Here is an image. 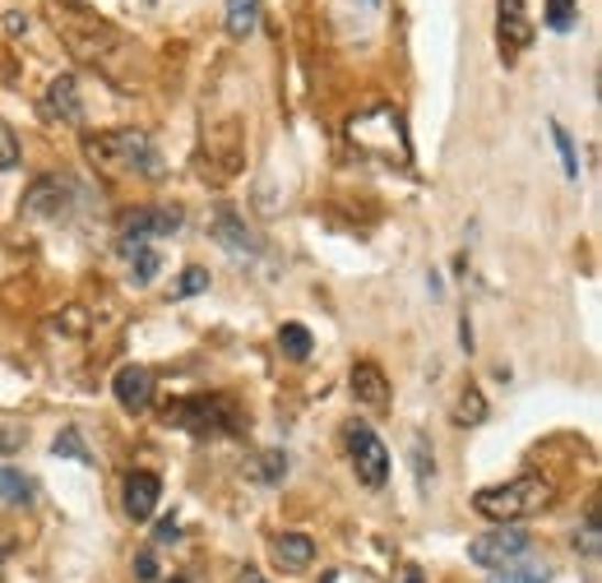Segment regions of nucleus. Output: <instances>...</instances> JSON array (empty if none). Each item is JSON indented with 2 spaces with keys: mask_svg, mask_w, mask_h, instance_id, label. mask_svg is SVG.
<instances>
[{
  "mask_svg": "<svg viewBox=\"0 0 602 583\" xmlns=\"http://www.w3.org/2000/svg\"><path fill=\"white\" fill-rule=\"evenodd\" d=\"M135 574H140L144 583L158 579V560H153V551H140V556H135Z\"/></svg>",
  "mask_w": 602,
  "mask_h": 583,
  "instance_id": "obj_32",
  "label": "nucleus"
},
{
  "mask_svg": "<svg viewBox=\"0 0 602 583\" xmlns=\"http://www.w3.org/2000/svg\"><path fill=\"white\" fill-rule=\"evenodd\" d=\"M320 583H371L362 570H348V565H339V570H329Z\"/></svg>",
  "mask_w": 602,
  "mask_h": 583,
  "instance_id": "obj_31",
  "label": "nucleus"
},
{
  "mask_svg": "<svg viewBox=\"0 0 602 583\" xmlns=\"http://www.w3.org/2000/svg\"><path fill=\"white\" fill-rule=\"evenodd\" d=\"M547 130H551V140H556V153H561L566 176H570V182H579V153H574V140L566 134V125L561 121H547Z\"/></svg>",
  "mask_w": 602,
  "mask_h": 583,
  "instance_id": "obj_23",
  "label": "nucleus"
},
{
  "mask_svg": "<svg viewBox=\"0 0 602 583\" xmlns=\"http://www.w3.org/2000/svg\"><path fill=\"white\" fill-rule=\"evenodd\" d=\"M556 505V486L538 473H519L501 486H482L473 496V509L486 514V519L496 524H519V519H538Z\"/></svg>",
  "mask_w": 602,
  "mask_h": 583,
  "instance_id": "obj_2",
  "label": "nucleus"
},
{
  "mask_svg": "<svg viewBox=\"0 0 602 583\" xmlns=\"http://www.w3.org/2000/svg\"><path fill=\"white\" fill-rule=\"evenodd\" d=\"M19 167V140H14V130L0 121V172H14Z\"/></svg>",
  "mask_w": 602,
  "mask_h": 583,
  "instance_id": "obj_27",
  "label": "nucleus"
},
{
  "mask_svg": "<svg viewBox=\"0 0 602 583\" xmlns=\"http://www.w3.org/2000/svg\"><path fill=\"white\" fill-rule=\"evenodd\" d=\"M278 348L293 356V362H306V356H310V329L306 324H283L278 329Z\"/></svg>",
  "mask_w": 602,
  "mask_h": 583,
  "instance_id": "obj_22",
  "label": "nucleus"
},
{
  "mask_svg": "<svg viewBox=\"0 0 602 583\" xmlns=\"http://www.w3.org/2000/svg\"><path fill=\"white\" fill-rule=\"evenodd\" d=\"M6 29L19 37V33H29V19H24V14H6Z\"/></svg>",
  "mask_w": 602,
  "mask_h": 583,
  "instance_id": "obj_34",
  "label": "nucleus"
},
{
  "mask_svg": "<svg viewBox=\"0 0 602 583\" xmlns=\"http://www.w3.org/2000/svg\"><path fill=\"white\" fill-rule=\"evenodd\" d=\"M47 117L61 125H79L84 121V102H79V79L75 75H56L47 84Z\"/></svg>",
  "mask_w": 602,
  "mask_h": 583,
  "instance_id": "obj_14",
  "label": "nucleus"
},
{
  "mask_svg": "<svg viewBox=\"0 0 602 583\" xmlns=\"http://www.w3.org/2000/svg\"><path fill=\"white\" fill-rule=\"evenodd\" d=\"M61 33H65V42H70V52L79 56V61H107V52L111 47H121V33L107 24V19H94L84 10V24L75 29V24H61Z\"/></svg>",
  "mask_w": 602,
  "mask_h": 583,
  "instance_id": "obj_7",
  "label": "nucleus"
},
{
  "mask_svg": "<svg viewBox=\"0 0 602 583\" xmlns=\"http://www.w3.org/2000/svg\"><path fill=\"white\" fill-rule=\"evenodd\" d=\"M167 426H182L195 440H218V436H237L247 421H241V408L228 394H199L167 408Z\"/></svg>",
  "mask_w": 602,
  "mask_h": 583,
  "instance_id": "obj_4",
  "label": "nucleus"
},
{
  "mask_svg": "<svg viewBox=\"0 0 602 583\" xmlns=\"http://www.w3.org/2000/svg\"><path fill=\"white\" fill-rule=\"evenodd\" d=\"M260 477H264V482H283V477H287V459H283L278 450H270V454L260 459Z\"/></svg>",
  "mask_w": 602,
  "mask_h": 583,
  "instance_id": "obj_29",
  "label": "nucleus"
},
{
  "mask_svg": "<svg viewBox=\"0 0 602 583\" xmlns=\"http://www.w3.org/2000/svg\"><path fill=\"white\" fill-rule=\"evenodd\" d=\"M348 385H352V398L362 403V408H371V413L390 408V380H385V371L375 362H357L352 375H348Z\"/></svg>",
  "mask_w": 602,
  "mask_h": 583,
  "instance_id": "obj_13",
  "label": "nucleus"
},
{
  "mask_svg": "<svg viewBox=\"0 0 602 583\" xmlns=\"http://www.w3.org/2000/svg\"><path fill=\"white\" fill-rule=\"evenodd\" d=\"M209 237L222 245V251H232V255H255L260 251V241H255V232L241 222L232 209H222L214 222H209Z\"/></svg>",
  "mask_w": 602,
  "mask_h": 583,
  "instance_id": "obj_15",
  "label": "nucleus"
},
{
  "mask_svg": "<svg viewBox=\"0 0 602 583\" xmlns=\"http://www.w3.org/2000/svg\"><path fill=\"white\" fill-rule=\"evenodd\" d=\"M209 287V268H199V264H190L186 268V274H182V283H176L172 287V297L176 301H186V297H199V292H205Z\"/></svg>",
  "mask_w": 602,
  "mask_h": 583,
  "instance_id": "obj_26",
  "label": "nucleus"
},
{
  "mask_svg": "<svg viewBox=\"0 0 602 583\" xmlns=\"http://www.w3.org/2000/svg\"><path fill=\"white\" fill-rule=\"evenodd\" d=\"M111 394L125 413H149L153 408V371L149 366H121L111 380Z\"/></svg>",
  "mask_w": 602,
  "mask_h": 583,
  "instance_id": "obj_12",
  "label": "nucleus"
},
{
  "mask_svg": "<svg viewBox=\"0 0 602 583\" xmlns=\"http://www.w3.org/2000/svg\"><path fill=\"white\" fill-rule=\"evenodd\" d=\"M343 440H348V459L357 468V477H362V486H385L390 482V450L381 444V436L371 431V426H343Z\"/></svg>",
  "mask_w": 602,
  "mask_h": 583,
  "instance_id": "obj_6",
  "label": "nucleus"
},
{
  "mask_svg": "<svg viewBox=\"0 0 602 583\" xmlns=\"http://www.w3.org/2000/svg\"><path fill=\"white\" fill-rule=\"evenodd\" d=\"M260 29V0H228V33L251 37Z\"/></svg>",
  "mask_w": 602,
  "mask_h": 583,
  "instance_id": "obj_18",
  "label": "nucleus"
},
{
  "mask_svg": "<svg viewBox=\"0 0 602 583\" xmlns=\"http://www.w3.org/2000/svg\"><path fill=\"white\" fill-rule=\"evenodd\" d=\"M52 454H56V459H79V463L94 459V454H88V444H84V436L75 431V426H65V431L52 440Z\"/></svg>",
  "mask_w": 602,
  "mask_h": 583,
  "instance_id": "obj_24",
  "label": "nucleus"
},
{
  "mask_svg": "<svg viewBox=\"0 0 602 583\" xmlns=\"http://www.w3.org/2000/svg\"><path fill=\"white\" fill-rule=\"evenodd\" d=\"M528 551H533L528 532L515 524H496L492 532H478L473 542H468V556H473V565H482V570H510V565H519V560H528Z\"/></svg>",
  "mask_w": 602,
  "mask_h": 583,
  "instance_id": "obj_5",
  "label": "nucleus"
},
{
  "mask_svg": "<svg viewBox=\"0 0 602 583\" xmlns=\"http://www.w3.org/2000/svg\"><path fill=\"white\" fill-rule=\"evenodd\" d=\"M348 144L362 153V158H375L385 167H408L413 163V144H408V121L394 102H371L348 121Z\"/></svg>",
  "mask_w": 602,
  "mask_h": 583,
  "instance_id": "obj_1",
  "label": "nucleus"
},
{
  "mask_svg": "<svg viewBox=\"0 0 602 583\" xmlns=\"http://www.w3.org/2000/svg\"><path fill=\"white\" fill-rule=\"evenodd\" d=\"M75 199H79V186L70 182V176H42V182L29 186L24 209L33 218H61V213H70Z\"/></svg>",
  "mask_w": 602,
  "mask_h": 583,
  "instance_id": "obj_9",
  "label": "nucleus"
},
{
  "mask_svg": "<svg viewBox=\"0 0 602 583\" xmlns=\"http://www.w3.org/2000/svg\"><path fill=\"white\" fill-rule=\"evenodd\" d=\"M478 421H486V398L478 385H468L455 403V426H478Z\"/></svg>",
  "mask_w": 602,
  "mask_h": 583,
  "instance_id": "obj_20",
  "label": "nucleus"
},
{
  "mask_svg": "<svg viewBox=\"0 0 602 583\" xmlns=\"http://www.w3.org/2000/svg\"><path fill=\"white\" fill-rule=\"evenodd\" d=\"M172 537H176V519H163L158 524V542H172Z\"/></svg>",
  "mask_w": 602,
  "mask_h": 583,
  "instance_id": "obj_36",
  "label": "nucleus"
},
{
  "mask_svg": "<svg viewBox=\"0 0 602 583\" xmlns=\"http://www.w3.org/2000/svg\"><path fill=\"white\" fill-rule=\"evenodd\" d=\"M492 583H547V565L543 560H519V565H510V570H496Z\"/></svg>",
  "mask_w": 602,
  "mask_h": 583,
  "instance_id": "obj_21",
  "label": "nucleus"
},
{
  "mask_svg": "<svg viewBox=\"0 0 602 583\" xmlns=\"http://www.w3.org/2000/svg\"><path fill=\"white\" fill-rule=\"evenodd\" d=\"M404 579H408V583H422V570H408Z\"/></svg>",
  "mask_w": 602,
  "mask_h": 583,
  "instance_id": "obj_37",
  "label": "nucleus"
},
{
  "mask_svg": "<svg viewBox=\"0 0 602 583\" xmlns=\"http://www.w3.org/2000/svg\"><path fill=\"white\" fill-rule=\"evenodd\" d=\"M413 468H417V482L422 486H427L431 473H436V459H427V444H422V440H413Z\"/></svg>",
  "mask_w": 602,
  "mask_h": 583,
  "instance_id": "obj_30",
  "label": "nucleus"
},
{
  "mask_svg": "<svg viewBox=\"0 0 602 583\" xmlns=\"http://www.w3.org/2000/svg\"><path fill=\"white\" fill-rule=\"evenodd\" d=\"M158 496H163V482L158 473H149V468H135V473H125L121 482V501H125V514L135 524H149L153 509H158Z\"/></svg>",
  "mask_w": 602,
  "mask_h": 583,
  "instance_id": "obj_11",
  "label": "nucleus"
},
{
  "mask_svg": "<svg viewBox=\"0 0 602 583\" xmlns=\"http://www.w3.org/2000/svg\"><path fill=\"white\" fill-rule=\"evenodd\" d=\"M182 222H186L182 209H125V218H121V241L172 237V232H182Z\"/></svg>",
  "mask_w": 602,
  "mask_h": 583,
  "instance_id": "obj_10",
  "label": "nucleus"
},
{
  "mask_svg": "<svg viewBox=\"0 0 602 583\" xmlns=\"http://www.w3.org/2000/svg\"><path fill=\"white\" fill-rule=\"evenodd\" d=\"M574 547L584 551V556H598V547H602V532H598V514H589V519H584V532L574 537Z\"/></svg>",
  "mask_w": 602,
  "mask_h": 583,
  "instance_id": "obj_28",
  "label": "nucleus"
},
{
  "mask_svg": "<svg viewBox=\"0 0 602 583\" xmlns=\"http://www.w3.org/2000/svg\"><path fill=\"white\" fill-rule=\"evenodd\" d=\"M579 24V0H547V29L570 33Z\"/></svg>",
  "mask_w": 602,
  "mask_h": 583,
  "instance_id": "obj_25",
  "label": "nucleus"
},
{
  "mask_svg": "<svg viewBox=\"0 0 602 583\" xmlns=\"http://www.w3.org/2000/svg\"><path fill=\"white\" fill-rule=\"evenodd\" d=\"M496 42L505 61H515L519 52L533 47V19L524 0H496Z\"/></svg>",
  "mask_w": 602,
  "mask_h": 583,
  "instance_id": "obj_8",
  "label": "nucleus"
},
{
  "mask_svg": "<svg viewBox=\"0 0 602 583\" xmlns=\"http://www.w3.org/2000/svg\"><path fill=\"white\" fill-rule=\"evenodd\" d=\"M88 163L102 176H163V158L144 130H107L84 144Z\"/></svg>",
  "mask_w": 602,
  "mask_h": 583,
  "instance_id": "obj_3",
  "label": "nucleus"
},
{
  "mask_svg": "<svg viewBox=\"0 0 602 583\" xmlns=\"http://www.w3.org/2000/svg\"><path fill=\"white\" fill-rule=\"evenodd\" d=\"M167 583H186V579H167Z\"/></svg>",
  "mask_w": 602,
  "mask_h": 583,
  "instance_id": "obj_38",
  "label": "nucleus"
},
{
  "mask_svg": "<svg viewBox=\"0 0 602 583\" xmlns=\"http://www.w3.org/2000/svg\"><path fill=\"white\" fill-rule=\"evenodd\" d=\"M0 501L6 505H29L33 501V482L19 468H0Z\"/></svg>",
  "mask_w": 602,
  "mask_h": 583,
  "instance_id": "obj_19",
  "label": "nucleus"
},
{
  "mask_svg": "<svg viewBox=\"0 0 602 583\" xmlns=\"http://www.w3.org/2000/svg\"><path fill=\"white\" fill-rule=\"evenodd\" d=\"M121 255L130 260V274H135V283H153V278H158L163 255L153 251V241H121Z\"/></svg>",
  "mask_w": 602,
  "mask_h": 583,
  "instance_id": "obj_17",
  "label": "nucleus"
},
{
  "mask_svg": "<svg viewBox=\"0 0 602 583\" xmlns=\"http://www.w3.org/2000/svg\"><path fill=\"white\" fill-rule=\"evenodd\" d=\"M310 560H316V542H310L306 532H283V537H274V565H278L283 574L310 570Z\"/></svg>",
  "mask_w": 602,
  "mask_h": 583,
  "instance_id": "obj_16",
  "label": "nucleus"
},
{
  "mask_svg": "<svg viewBox=\"0 0 602 583\" xmlns=\"http://www.w3.org/2000/svg\"><path fill=\"white\" fill-rule=\"evenodd\" d=\"M237 583H270V579H264L260 570H237Z\"/></svg>",
  "mask_w": 602,
  "mask_h": 583,
  "instance_id": "obj_35",
  "label": "nucleus"
},
{
  "mask_svg": "<svg viewBox=\"0 0 602 583\" xmlns=\"http://www.w3.org/2000/svg\"><path fill=\"white\" fill-rule=\"evenodd\" d=\"M19 444H24V436H19V431H0V454H14Z\"/></svg>",
  "mask_w": 602,
  "mask_h": 583,
  "instance_id": "obj_33",
  "label": "nucleus"
}]
</instances>
